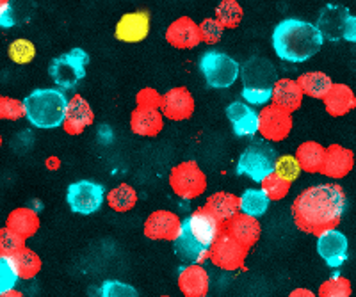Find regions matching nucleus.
Wrapping results in <instances>:
<instances>
[{"mask_svg":"<svg viewBox=\"0 0 356 297\" xmlns=\"http://www.w3.org/2000/svg\"><path fill=\"white\" fill-rule=\"evenodd\" d=\"M40 216L38 212L29 207H18L11 210V214L6 219V228L20 235L22 239H31L40 230Z\"/></svg>","mask_w":356,"mask_h":297,"instance_id":"27","label":"nucleus"},{"mask_svg":"<svg viewBox=\"0 0 356 297\" xmlns=\"http://www.w3.org/2000/svg\"><path fill=\"white\" fill-rule=\"evenodd\" d=\"M177 283L184 297H207L211 290V276L203 265H184Z\"/></svg>","mask_w":356,"mask_h":297,"instance_id":"19","label":"nucleus"},{"mask_svg":"<svg viewBox=\"0 0 356 297\" xmlns=\"http://www.w3.org/2000/svg\"><path fill=\"white\" fill-rule=\"evenodd\" d=\"M152 17L145 9L123 15L116 24L114 37L122 43H141L150 34Z\"/></svg>","mask_w":356,"mask_h":297,"instance_id":"14","label":"nucleus"},{"mask_svg":"<svg viewBox=\"0 0 356 297\" xmlns=\"http://www.w3.org/2000/svg\"><path fill=\"white\" fill-rule=\"evenodd\" d=\"M195 98L187 87L178 86L164 93L161 112L170 121H186L195 114Z\"/></svg>","mask_w":356,"mask_h":297,"instance_id":"15","label":"nucleus"},{"mask_svg":"<svg viewBox=\"0 0 356 297\" xmlns=\"http://www.w3.org/2000/svg\"><path fill=\"white\" fill-rule=\"evenodd\" d=\"M0 297H25V296L22 292H18V290H11V292L2 294V296H0Z\"/></svg>","mask_w":356,"mask_h":297,"instance_id":"51","label":"nucleus"},{"mask_svg":"<svg viewBox=\"0 0 356 297\" xmlns=\"http://www.w3.org/2000/svg\"><path fill=\"white\" fill-rule=\"evenodd\" d=\"M164 37L173 49L178 50L196 49L200 43H203L202 34H200V24H196L191 17H180L171 22Z\"/></svg>","mask_w":356,"mask_h":297,"instance_id":"16","label":"nucleus"},{"mask_svg":"<svg viewBox=\"0 0 356 297\" xmlns=\"http://www.w3.org/2000/svg\"><path fill=\"white\" fill-rule=\"evenodd\" d=\"M222 232L235 239L239 244H243L246 249H251L260 240L262 235V226H260L257 217L246 216V214H237L232 221H228L222 226Z\"/></svg>","mask_w":356,"mask_h":297,"instance_id":"21","label":"nucleus"},{"mask_svg":"<svg viewBox=\"0 0 356 297\" xmlns=\"http://www.w3.org/2000/svg\"><path fill=\"white\" fill-rule=\"evenodd\" d=\"M275 173L287 182H294L300 178L301 166L294 155H280L275 164Z\"/></svg>","mask_w":356,"mask_h":297,"instance_id":"40","label":"nucleus"},{"mask_svg":"<svg viewBox=\"0 0 356 297\" xmlns=\"http://www.w3.org/2000/svg\"><path fill=\"white\" fill-rule=\"evenodd\" d=\"M15 25V17H13V6L8 0H2L0 4V27L9 29Z\"/></svg>","mask_w":356,"mask_h":297,"instance_id":"47","label":"nucleus"},{"mask_svg":"<svg viewBox=\"0 0 356 297\" xmlns=\"http://www.w3.org/2000/svg\"><path fill=\"white\" fill-rule=\"evenodd\" d=\"M162 98H164V94H161L154 87H143L136 94V107L145 110H161Z\"/></svg>","mask_w":356,"mask_h":297,"instance_id":"43","label":"nucleus"},{"mask_svg":"<svg viewBox=\"0 0 356 297\" xmlns=\"http://www.w3.org/2000/svg\"><path fill=\"white\" fill-rule=\"evenodd\" d=\"M353 296V287L351 281L348 278L335 274V276L328 278L323 281L317 290V297H351Z\"/></svg>","mask_w":356,"mask_h":297,"instance_id":"37","label":"nucleus"},{"mask_svg":"<svg viewBox=\"0 0 356 297\" xmlns=\"http://www.w3.org/2000/svg\"><path fill=\"white\" fill-rule=\"evenodd\" d=\"M296 80L300 84L305 96L314 98V100H324L333 87L332 77L324 71H308V74L300 75Z\"/></svg>","mask_w":356,"mask_h":297,"instance_id":"31","label":"nucleus"},{"mask_svg":"<svg viewBox=\"0 0 356 297\" xmlns=\"http://www.w3.org/2000/svg\"><path fill=\"white\" fill-rule=\"evenodd\" d=\"M184 230L200 244L211 249L222 233V224L205 207H200L184 221Z\"/></svg>","mask_w":356,"mask_h":297,"instance_id":"12","label":"nucleus"},{"mask_svg":"<svg viewBox=\"0 0 356 297\" xmlns=\"http://www.w3.org/2000/svg\"><path fill=\"white\" fill-rule=\"evenodd\" d=\"M353 167H355V151L344 148L342 144L326 146L321 175L332 180H342L353 171Z\"/></svg>","mask_w":356,"mask_h":297,"instance_id":"17","label":"nucleus"},{"mask_svg":"<svg viewBox=\"0 0 356 297\" xmlns=\"http://www.w3.org/2000/svg\"><path fill=\"white\" fill-rule=\"evenodd\" d=\"M18 281H20V276L11 258H0V296L15 290Z\"/></svg>","mask_w":356,"mask_h":297,"instance_id":"41","label":"nucleus"},{"mask_svg":"<svg viewBox=\"0 0 356 297\" xmlns=\"http://www.w3.org/2000/svg\"><path fill=\"white\" fill-rule=\"evenodd\" d=\"M241 77H243L244 87L250 91H273L278 75L271 61L264 58H251L250 61L241 66Z\"/></svg>","mask_w":356,"mask_h":297,"instance_id":"13","label":"nucleus"},{"mask_svg":"<svg viewBox=\"0 0 356 297\" xmlns=\"http://www.w3.org/2000/svg\"><path fill=\"white\" fill-rule=\"evenodd\" d=\"M25 118L36 128H57L63 126L68 109V98L61 90L41 87L24 98Z\"/></svg>","mask_w":356,"mask_h":297,"instance_id":"3","label":"nucleus"},{"mask_svg":"<svg viewBox=\"0 0 356 297\" xmlns=\"http://www.w3.org/2000/svg\"><path fill=\"white\" fill-rule=\"evenodd\" d=\"M47 166H49V169L56 171V169H59V167H61V160L57 159V157H50V159L47 160Z\"/></svg>","mask_w":356,"mask_h":297,"instance_id":"50","label":"nucleus"},{"mask_svg":"<svg viewBox=\"0 0 356 297\" xmlns=\"http://www.w3.org/2000/svg\"><path fill=\"white\" fill-rule=\"evenodd\" d=\"M200 69L207 84L214 90H227L241 77V65L221 52H205L200 58Z\"/></svg>","mask_w":356,"mask_h":297,"instance_id":"4","label":"nucleus"},{"mask_svg":"<svg viewBox=\"0 0 356 297\" xmlns=\"http://www.w3.org/2000/svg\"><path fill=\"white\" fill-rule=\"evenodd\" d=\"M0 98H2V96H0Z\"/></svg>","mask_w":356,"mask_h":297,"instance_id":"54","label":"nucleus"},{"mask_svg":"<svg viewBox=\"0 0 356 297\" xmlns=\"http://www.w3.org/2000/svg\"><path fill=\"white\" fill-rule=\"evenodd\" d=\"M89 56L82 49H73L54 59L49 66L52 80L63 90H72L86 77Z\"/></svg>","mask_w":356,"mask_h":297,"instance_id":"7","label":"nucleus"},{"mask_svg":"<svg viewBox=\"0 0 356 297\" xmlns=\"http://www.w3.org/2000/svg\"><path fill=\"white\" fill-rule=\"evenodd\" d=\"M291 182L284 180L282 176H278L276 173H271L269 176L260 182V191L267 196L269 201H282L285 200L291 192Z\"/></svg>","mask_w":356,"mask_h":297,"instance_id":"36","label":"nucleus"},{"mask_svg":"<svg viewBox=\"0 0 356 297\" xmlns=\"http://www.w3.org/2000/svg\"><path fill=\"white\" fill-rule=\"evenodd\" d=\"M0 146H2V135H0Z\"/></svg>","mask_w":356,"mask_h":297,"instance_id":"52","label":"nucleus"},{"mask_svg":"<svg viewBox=\"0 0 356 297\" xmlns=\"http://www.w3.org/2000/svg\"><path fill=\"white\" fill-rule=\"evenodd\" d=\"M100 297H139L138 290L129 283L118 280H109L102 285Z\"/></svg>","mask_w":356,"mask_h":297,"instance_id":"44","label":"nucleus"},{"mask_svg":"<svg viewBox=\"0 0 356 297\" xmlns=\"http://www.w3.org/2000/svg\"><path fill=\"white\" fill-rule=\"evenodd\" d=\"M159 297H173V296H159Z\"/></svg>","mask_w":356,"mask_h":297,"instance_id":"53","label":"nucleus"},{"mask_svg":"<svg viewBox=\"0 0 356 297\" xmlns=\"http://www.w3.org/2000/svg\"><path fill=\"white\" fill-rule=\"evenodd\" d=\"M324 153H326V148L321 143H317V141H305V143H301L300 146L296 148L294 157L300 162L301 171L316 175V173H321V169H323Z\"/></svg>","mask_w":356,"mask_h":297,"instance_id":"30","label":"nucleus"},{"mask_svg":"<svg viewBox=\"0 0 356 297\" xmlns=\"http://www.w3.org/2000/svg\"><path fill=\"white\" fill-rule=\"evenodd\" d=\"M324 43L317 25L298 18L280 22L273 33V46L280 59L287 62H305L314 58Z\"/></svg>","mask_w":356,"mask_h":297,"instance_id":"2","label":"nucleus"},{"mask_svg":"<svg viewBox=\"0 0 356 297\" xmlns=\"http://www.w3.org/2000/svg\"><path fill=\"white\" fill-rule=\"evenodd\" d=\"M184 221L178 217V214L171 210H155L146 217L143 233L150 240H166L175 242L182 235Z\"/></svg>","mask_w":356,"mask_h":297,"instance_id":"11","label":"nucleus"},{"mask_svg":"<svg viewBox=\"0 0 356 297\" xmlns=\"http://www.w3.org/2000/svg\"><path fill=\"white\" fill-rule=\"evenodd\" d=\"M273 91H250L243 90V98L250 105H262L266 107L267 102H271Z\"/></svg>","mask_w":356,"mask_h":297,"instance_id":"46","label":"nucleus"},{"mask_svg":"<svg viewBox=\"0 0 356 297\" xmlns=\"http://www.w3.org/2000/svg\"><path fill=\"white\" fill-rule=\"evenodd\" d=\"M244 9L237 0H222L216 8V20L222 25V29H237L243 22Z\"/></svg>","mask_w":356,"mask_h":297,"instance_id":"34","label":"nucleus"},{"mask_svg":"<svg viewBox=\"0 0 356 297\" xmlns=\"http://www.w3.org/2000/svg\"><path fill=\"white\" fill-rule=\"evenodd\" d=\"M276 159H278V155L271 144L257 141V143H251L239 157L237 173L243 176H250L253 182L260 183L266 176L275 173Z\"/></svg>","mask_w":356,"mask_h":297,"instance_id":"5","label":"nucleus"},{"mask_svg":"<svg viewBox=\"0 0 356 297\" xmlns=\"http://www.w3.org/2000/svg\"><path fill=\"white\" fill-rule=\"evenodd\" d=\"M351 17L344 8H339V6H330L323 11V15L319 17V25L317 29L321 31L324 37H330V40H339L344 34V27L348 18Z\"/></svg>","mask_w":356,"mask_h":297,"instance_id":"29","label":"nucleus"},{"mask_svg":"<svg viewBox=\"0 0 356 297\" xmlns=\"http://www.w3.org/2000/svg\"><path fill=\"white\" fill-rule=\"evenodd\" d=\"M203 207L225 226L228 221H232L237 214H241V196L225 191L214 192V194L207 198Z\"/></svg>","mask_w":356,"mask_h":297,"instance_id":"25","label":"nucleus"},{"mask_svg":"<svg viewBox=\"0 0 356 297\" xmlns=\"http://www.w3.org/2000/svg\"><path fill=\"white\" fill-rule=\"evenodd\" d=\"M11 260L15 264V267H17L18 276L24 281L36 278L41 273V267H43V262H41L40 255L36 251H33L31 248H27V246L24 249H20Z\"/></svg>","mask_w":356,"mask_h":297,"instance_id":"33","label":"nucleus"},{"mask_svg":"<svg viewBox=\"0 0 356 297\" xmlns=\"http://www.w3.org/2000/svg\"><path fill=\"white\" fill-rule=\"evenodd\" d=\"M106 198L111 210L118 212V214H125V212L132 210L138 203V191L130 183H120L107 192Z\"/></svg>","mask_w":356,"mask_h":297,"instance_id":"32","label":"nucleus"},{"mask_svg":"<svg viewBox=\"0 0 356 297\" xmlns=\"http://www.w3.org/2000/svg\"><path fill=\"white\" fill-rule=\"evenodd\" d=\"M346 207L348 196L342 185L330 182L301 191L292 201L291 212L294 224L301 232L319 239L324 233L339 228Z\"/></svg>","mask_w":356,"mask_h":297,"instance_id":"1","label":"nucleus"},{"mask_svg":"<svg viewBox=\"0 0 356 297\" xmlns=\"http://www.w3.org/2000/svg\"><path fill=\"white\" fill-rule=\"evenodd\" d=\"M25 248V239L11 232L9 228H0V258H13L20 249Z\"/></svg>","mask_w":356,"mask_h":297,"instance_id":"39","label":"nucleus"},{"mask_svg":"<svg viewBox=\"0 0 356 297\" xmlns=\"http://www.w3.org/2000/svg\"><path fill=\"white\" fill-rule=\"evenodd\" d=\"M342 37H344V40H348V41H356V17H349L348 18Z\"/></svg>","mask_w":356,"mask_h":297,"instance_id":"48","label":"nucleus"},{"mask_svg":"<svg viewBox=\"0 0 356 297\" xmlns=\"http://www.w3.org/2000/svg\"><path fill=\"white\" fill-rule=\"evenodd\" d=\"M287 297H317V294L312 292L310 289H294Z\"/></svg>","mask_w":356,"mask_h":297,"instance_id":"49","label":"nucleus"},{"mask_svg":"<svg viewBox=\"0 0 356 297\" xmlns=\"http://www.w3.org/2000/svg\"><path fill=\"white\" fill-rule=\"evenodd\" d=\"M8 56L17 65H29V62H33L34 58H36V45L31 40L18 37V40H15L9 45Z\"/></svg>","mask_w":356,"mask_h":297,"instance_id":"38","label":"nucleus"},{"mask_svg":"<svg viewBox=\"0 0 356 297\" xmlns=\"http://www.w3.org/2000/svg\"><path fill=\"white\" fill-rule=\"evenodd\" d=\"M294 126L291 112L280 109V107L269 105L259 110V134L267 143H282L289 137Z\"/></svg>","mask_w":356,"mask_h":297,"instance_id":"9","label":"nucleus"},{"mask_svg":"<svg viewBox=\"0 0 356 297\" xmlns=\"http://www.w3.org/2000/svg\"><path fill=\"white\" fill-rule=\"evenodd\" d=\"M177 257L186 265H202L205 260H211V249L205 248L189 235L187 230L182 228V235L173 242Z\"/></svg>","mask_w":356,"mask_h":297,"instance_id":"28","label":"nucleus"},{"mask_svg":"<svg viewBox=\"0 0 356 297\" xmlns=\"http://www.w3.org/2000/svg\"><path fill=\"white\" fill-rule=\"evenodd\" d=\"M95 112L82 94H73L68 98V109L63 128L68 135H81L88 126L93 125Z\"/></svg>","mask_w":356,"mask_h":297,"instance_id":"18","label":"nucleus"},{"mask_svg":"<svg viewBox=\"0 0 356 297\" xmlns=\"http://www.w3.org/2000/svg\"><path fill=\"white\" fill-rule=\"evenodd\" d=\"M22 118H25L24 100H17V98L11 96L0 98V119L18 121Z\"/></svg>","mask_w":356,"mask_h":297,"instance_id":"42","label":"nucleus"},{"mask_svg":"<svg viewBox=\"0 0 356 297\" xmlns=\"http://www.w3.org/2000/svg\"><path fill=\"white\" fill-rule=\"evenodd\" d=\"M164 128V116L161 110L136 109L130 114V130L141 137H157Z\"/></svg>","mask_w":356,"mask_h":297,"instance_id":"26","label":"nucleus"},{"mask_svg":"<svg viewBox=\"0 0 356 297\" xmlns=\"http://www.w3.org/2000/svg\"><path fill=\"white\" fill-rule=\"evenodd\" d=\"M222 33V25L219 24L216 18H205V20L200 24V34H202V41L207 43V45H216L219 40H221Z\"/></svg>","mask_w":356,"mask_h":297,"instance_id":"45","label":"nucleus"},{"mask_svg":"<svg viewBox=\"0 0 356 297\" xmlns=\"http://www.w3.org/2000/svg\"><path fill=\"white\" fill-rule=\"evenodd\" d=\"M106 200V187L100 183L81 180L72 183L66 191V201L75 214L89 216L100 210L102 203Z\"/></svg>","mask_w":356,"mask_h":297,"instance_id":"8","label":"nucleus"},{"mask_svg":"<svg viewBox=\"0 0 356 297\" xmlns=\"http://www.w3.org/2000/svg\"><path fill=\"white\" fill-rule=\"evenodd\" d=\"M303 91H301L298 80L292 78H278L273 87V96L271 103L273 105L280 107V109L287 110L291 114H294L296 110L300 109L303 103Z\"/></svg>","mask_w":356,"mask_h":297,"instance_id":"24","label":"nucleus"},{"mask_svg":"<svg viewBox=\"0 0 356 297\" xmlns=\"http://www.w3.org/2000/svg\"><path fill=\"white\" fill-rule=\"evenodd\" d=\"M248 253H250V249H246L237 240L222 232L211 248V262L221 271L234 273V271H239L244 267Z\"/></svg>","mask_w":356,"mask_h":297,"instance_id":"10","label":"nucleus"},{"mask_svg":"<svg viewBox=\"0 0 356 297\" xmlns=\"http://www.w3.org/2000/svg\"><path fill=\"white\" fill-rule=\"evenodd\" d=\"M227 116L232 123L235 135L251 137L259 132V112L244 102H234L227 107Z\"/></svg>","mask_w":356,"mask_h":297,"instance_id":"22","label":"nucleus"},{"mask_svg":"<svg viewBox=\"0 0 356 297\" xmlns=\"http://www.w3.org/2000/svg\"><path fill=\"white\" fill-rule=\"evenodd\" d=\"M170 187L182 200H196L207 191V175L196 160H184L171 167Z\"/></svg>","mask_w":356,"mask_h":297,"instance_id":"6","label":"nucleus"},{"mask_svg":"<svg viewBox=\"0 0 356 297\" xmlns=\"http://www.w3.org/2000/svg\"><path fill=\"white\" fill-rule=\"evenodd\" d=\"M269 200L260 189H248L241 196V212L251 217H260L267 212Z\"/></svg>","mask_w":356,"mask_h":297,"instance_id":"35","label":"nucleus"},{"mask_svg":"<svg viewBox=\"0 0 356 297\" xmlns=\"http://www.w3.org/2000/svg\"><path fill=\"white\" fill-rule=\"evenodd\" d=\"M349 242L346 235L339 230L324 233L317 239V253L319 257L326 262V265L332 269H339L340 265L348 260Z\"/></svg>","mask_w":356,"mask_h":297,"instance_id":"20","label":"nucleus"},{"mask_svg":"<svg viewBox=\"0 0 356 297\" xmlns=\"http://www.w3.org/2000/svg\"><path fill=\"white\" fill-rule=\"evenodd\" d=\"M324 109L332 118H342L356 109V94L348 84L333 82V87L323 100Z\"/></svg>","mask_w":356,"mask_h":297,"instance_id":"23","label":"nucleus"}]
</instances>
